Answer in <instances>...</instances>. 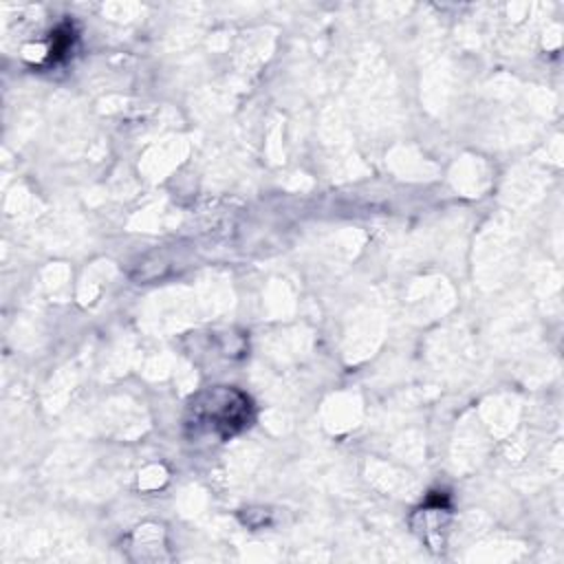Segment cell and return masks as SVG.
Here are the masks:
<instances>
[{
  "label": "cell",
  "mask_w": 564,
  "mask_h": 564,
  "mask_svg": "<svg viewBox=\"0 0 564 564\" xmlns=\"http://www.w3.org/2000/svg\"><path fill=\"white\" fill-rule=\"evenodd\" d=\"M251 399L227 386L198 392L187 405V425L196 434L227 438L245 430L251 421Z\"/></svg>",
  "instance_id": "1"
}]
</instances>
